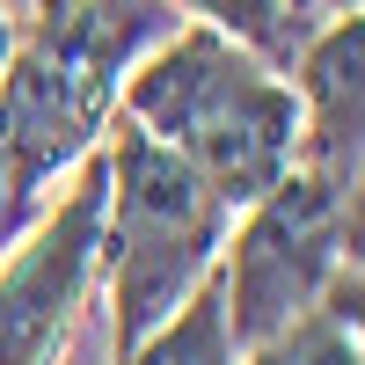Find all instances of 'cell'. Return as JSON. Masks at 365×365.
<instances>
[{
	"mask_svg": "<svg viewBox=\"0 0 365 365\" xmlns=\"http://www.w3.org/2000/svg\"><path fill=\"white\" fill-rule=\"evenodd\" d=\"M168 0H29L0 66V197L29 220L58 168L103 139L125 66L168 37Z\"/></svg>",
	"mask_w": 365,
	"mask_h": 365,
	"instance_id": "obj_1",
	"label": "cell"
},
{
	"mask_svg": "<svg viewBox=\"0 0 365 365\" xmlns=\"http://www.w3.org/2000/svg\"><path fill=\"white\" fill-rule=\"evenodd\" d=\"M117 110L175 146L234 212L263 197L299 146V96L285 66L212 22H182L161 44H146L117 81Z\"/></svg>",
	"mask_w": 365,
	"mask_h": 365,
	"instance_id": "obj_2",
	"label": "cell"
},
{
	"mask_svg": "<svg viewBox=\"0 0 365 365\" xmlns=\"http://www.w3.org/2000/svg\"><path fill=\"white\" fill-rule=\"evenodd\" d=\"M103 154H110V190H103V234H96V278L110 292V358H125L220 263L234 205L125 110H110Z\"/></svg>",
	"mask_w": 365,
	"mask_h": 365,
	"instance_id": "obj_3",
	"label": "cell"
},
{
	"mask_svg": "<svg viewBox=\"0 0 365 365\" xmlns=\"http://www.w3.org/2000/svg\"><path fill=\"white\" fill-rule=\"evenodd\" d=\"M358 256V182H336L292 161L263 197L234 212L220 241V307L234 351L263 344L299 307H314L322 285Z\"/></svg>",
	"mask_w": 365,
	"mask_h": 365,
	"instance_id": "obj_4",
	"label": "cell"
},
{
	"mask_svg": "<svg viewBox=\"0 0 365 365\" xmlns=\"http://www.w3.org/2000/svg\"><path fill=\"white\" fill-rule=\"evenodd\" d=\"M103 190H110V154L96 139L73 161L66 190L0 256V365H58L66 358L73 329H81V307L96 292Z\"/></svg>",
	"mask_w": 365,
	"mask_h": 365,
	"instance_id": "obj_5",
	"label": "cell"
},
{
	"mask_svg": "<svg viewBox=\"0 0 365 365\" xmlns=\"http://www.w3.org/2000/svg\"><path fill=\"white\" fill-rule=\"evenodd\" d=\"M285 73L299 96L292 161H307L336 182H358V168H365V15L344 8V15L314 22Z\"/></svg>",
	"mask_w": 365,
	"mask_h": 365,
	"instance_id": "obj_6",
	"label": "cell"
},
{
	"mask_svg": "<svg viewBox=\"0 0 365 365\" xmlns=\"http://www.w3.org/2000/svg\"><path fill=\"white\" fill-rule=\"evenodd\" d=\"M365 270L358 256L322 285L314 307H299L285 329H270L263 344L234 351V365H365Z\"/></svg>",
	"mask_w": 365,
	"mask_h": 365,
	"instance_id": "obj_7",
	"label": "cell"
},
{
	"mask_svg": "<svg viewBox=\"0 0 365 365\" xmlns=\"http://www.w3.org/2000/svg\"><path fill=\"white\" fill-rule=\"evenodd\" d=\"M110 365H234L227 307H220V263L182 292V307L154 329V336H139L125 358H110Z\"/></svg>",
	"mask_w": 365,
	"mask_h": 365,
	"instance_id": "obj_8",
	"label": "cell"
},
{
	"mask_svg": "<svg viewBox=\"0 0 365 365\" xmlns=\"http://www.w3.org/2000/svg\"><path fill=\"white\" fill-rule=\"evenodd\" d=\"M168 8L182 22H212V29H227L234 44H249L263 51L270 66H292V51H299V15L285 8V0H168Z\"/></svg>",
	"mask_w": 365,
	"mask_h": 365,
	"instance_id": "obj_9",
	"label": "cell"
},
{
	"mask_svg": "<svg viewBox=\"0 0 365 365\" xmlns=\"http://www.w3.org/2000/svg\"><path fill=\"white\" fill-rule=\"evenodd\" d=\"M285 8L299 15V29H314V22H329V15H344V8H358V0H285Z\"/></svg>",
	"mask_w": 365,
	"mask_h": 365,
	"instance_id": "obj_10",
	"label": "cell"
},
{
	"mask_svg": "<svg viewBox=\"0 0 365 365\" xmlns=\"http://www.w3.org/2000/svg\"><path fill=\"white\" fill-rule=\"evenodd\" d=\"M8 51H15V8L0 0V66H8Z\"/></svg>",
	"mask_w": 365,
	"mask_h": 365,
	"instance_id": "obj_11",
	"label": "cell"
}]
</instances>
